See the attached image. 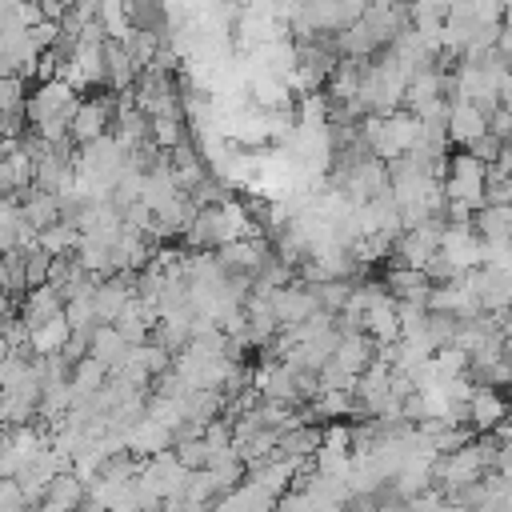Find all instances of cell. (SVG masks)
<instances>
[{"label": "cell", "mask_w": 512, "mask_h": 512, "mask_svg": "<svg viewBox=\"0 0 512 512\" xmlns=\"http://www.w3.org/2000/svg\"><path fill=\"white\" fill-rule=\"evenodd\" d=\"M472 228L480 240L488 244H500V240H512V204H480L476 216H472Z\"/></svg>", "instance_id": "obj_18"}, {"label": "cell", "mask_w": 512, "mask_h": 512, "mask_svg": "<svg viewBox=\"0 0 512 512\" xmlns=\"http://www.w3.org/2000/svg\"><path fill=\"white\" fill-rule=\"evenodd\" d=\"M112 116H116L112 100H104V96H80V104H76V112H72V124H68V136H72L76 144L100 140V136H108Z\"/></svg>", "instance_id": "obj_7"}, {"label": "cell", "mask_w": 512, "mask_h": 512, "mask_svg": "<svg viewBox=\"0 0 512 512\" xmlns=\"http://www.w3.org/2000/svg\"><path fill=\"white\" fill-rule=\"evenodd\" d=\"M360 136H364V144H368V152L376 160H396V156L416 148L420 116L408 112V108H396V112H384V116H368L360 124Z\"/></svg>", "instance_id": "obj_2"}, {"label": "cell", "mask_w": 512, "mask_h": 512, "mask_svg": "<svg viewBox=\"0 0 512 512\" xmlns=\"http://www.w3.org/2000/svg\"><path fill=\"white\" fill-rule=\"evenodd\" d=\"M488 132V116L468 100H448V140L460 148H472Z\"/></svg>", "instance_id": "obj_11"}, {"label": "cell", "mask_w": 512, "mask_h": 512, "mask_svg": "<svg viewBox=\"0 0 512 512\" xmlns=\"http://www.w3.org/2000/svg\"><path fill=\"white\" fill-rule=\"evenodd\" d=\"M276 512H316V504L308 500L304 488H292V492H280L276 496Z\"/></svg>", "instance_id": "obj_24"}, {"label": "cell", "mask_w": 512, "mask_h": 512, "mask_svg": "<svg viewBox=\"0 0 512 512\" xmlns=\"http://www.w3.org/2000/svg\"><path fill=\"white\" fill-rule=\"evenodd\" d=\"M268 256H272V244L260 240V236H240V240L216 248V260H220L228 272H240V276H256Z\"/></svg>", "instance_id": "obj_8"}, {"label": "cell", "mask_w": 512, "mask_h": 512, "mask_svg": "<svg viewBox=\"0 0 512 512\" xmlns=\"http://www.w3.org/2000/svg\"><path fill=\"white\" fill-rule=\"evenodd\" d=\"M12 352H16V348H12V344H8V336H4V332H0V364H4V360H8V356H12Z\"/></svg>", "instance_id": "obj_26"}, {"label": "cell", "mask_w": 512, "mask_h": 512, "mask_svg": "<svg viewBox=\"0 0 512 512\" xmlns=\"http://www.w3.org/2000/svg\"><path fill=\"white\" fill-rule=\"evenodd\" d=\"M36 244V228L24 220L20 200L0 196V252H28Z\"/></svg>", "instance_id": "obj_9"}, {"label": "cell", "mask_w": 512, "mask_h": 512, "mask_svg": "<svg viewBox=\"0 0 512 512\" xmlns=\"http://www.w3.org/2000/svg\"><path fill=\"white\" fill-rule=\"evenodd\" d=\"M128 452H136V456H160V452H168L172 444H176V432L172 428H164V424H156V420H148V416H140L136 424H132V432H128Z\"/></svg>", "instance_id": "obj_15"}, {"label": "cell", "mask_w": 512, "mask_h": 512, "mask_svg": "<svg viewBox=\"0 0 512 512\" xmlns=\"http://www.w3.org/2000/svg\"><path fill=\"white\" fill-rule=\"evenodd\" d=\"M64 312V296L56 292V284H32L28 288V296H24V308H20V316H24V324H28V332L36 328V324H44V320H52V316H60Z\"/></svg>", "instance_id": "obj_17"}, {"label": "cell", "mask_w": 512, "mask_h": 512, "mask_svg": "<svg viewBox=\"0 0 512 512\" xmlns=\"http://www.w3.org/2000/svg\"><path fill=\"white\" fill-rule=\"evenodd\" d=\"M240 236H260V228H252V208L236 196H224L216 204H204L196 208L184 240L192 248H204V252H216L220 244H232Z\"/></svg>", "instance_id": "obj_1"}, {"label": "cell", "mask_w": 512, "mask_h": 512, "mask_svg": "<svg viewBox=\"0 0 512 512\" xmlns=\"http://www.w3.org/2000/svg\"><path fill=\"white\" fill-rule=\"evenodd\" d=\"M384 284L392 300H412V304H428V292H432V280L424 276V268H404V264H392Z\"/></svg>", "instance_id": "obj_16"}, {"label": "cell", "mask_w": 512, "mask_h": 512, "mask_svg": "<svg viewBox=\"0 0 512 512\" xmlns=\"http://www.w3.org/2000/svg\"><path fill=\"white\" fill-rule=\"evenodd\" d=\"M4 312H8V288L0 284V320H4Z\"/></svg>", "instance_id": "obj_27"}, {"label": "cell", "mask_w": 512, "mask_h": 512, "mask_svg": "<svg viewBox=\"0 0 512 512\" xmlns=\"http://www.w3.org/2000/svg\"><path fill=\"white\" fill-rule=\"evenodd\" d=\"M132 348H136V344H132L116 324H96V328L88 332V356L100 360L108 372L120 368V364L132 356Z\"/></svg>", "instance_id": "obj_10"}, {"label": "cell", "mask_w": 512, "mask_h": 512, "mask_svg": "<svg viewBox=\"0 0 512 512\" xmlns=\"http://www.w3.org/2000/svg\"><path fill=\"white\" fill-rule=\"evenodd\" d=\"M140 72H144V68L136 64V56H132L120 40H104V76H108V88H112V92L136 88Z\"/></svg>", "instance_id": "obj_13"}, {"label": "cell", "mask_w": 512, "mask_h": 512, "mask_svg": "<svg viewBox=\"0 0 512 512\" xmlns=\"http://www.w3.org/2000/svg\"><path fill=\"white\" fill-rule=\"evenodd\" d=\"M468 424L476 432H492V428L508 424V400L492 384H476V392L468 400Z\"/></svg>", "instance_id": "obj_12"}, {"label": "cell", "mask_w": 512, "mask_h": 512, "mask_svg": "<svg viewBox=\"0 0 512 512\" xmlns=\"http://www.w3.org/2000/svg\"><path fill=\"white\" fill-rule=\"evenodd\" d=\"M372 360H376V340H372L368 332H340L336 352H332V364H340L344 372L360 376Z\"/></svg>", "instance_id": "obj_14"}, {"label": "cell", "mask_w": 512, "mask_h": 512, "mask_svg": "<svg viewBox=\"0 0 512 512\" xmlns=\"http://www.w3.org/2000/svg\"><path fill=\"white\" fill-rule=\"evenodd\" d=\"M68 336H72V324H68V316L60 312V316H52V320H44V324H36V328L28 332V352H32V356L64 352Z\"/></svg>", "instance_id": "obj_20"}, {"label": "cell", "mask_w": 512, "mask_h": 512, "mask_svg": "<svg viewBox=\"0 0 512 512\" xmlns=\"http://www.w3.org/2000/svg\"><path fill=\"white\" fill-rule=\"evenodd\" d=\"M444 196L452 204H468L476 212L488 200V164L480 156H472L468 148H460L444 168Z\"/></svg>", "instance_id": "obj_3"}, {"label": "cell", "mask_w": 512, "mask_h": 512, "mask_svg": "<svg viewBox=\"0 0 512 512\" xmlns=\"http://www.w3.org/2000/svg\"><path fill=\"white\" fill-rule=\"evenodd\" d=\"M440 256H448V264H452L456 272H472V268L484 264V240L476 236L472 224H444Z\"/></svg>", "instance_id": "obj_6"}, {"label": "cell", "mask_w": 512, "mask_h": 512, "mask_svg": "<svg viewBox=\"0 0 512 512\" xmlns=\"http://www.w3.org/2000/svg\"><path fill=\"white\" fill-rule=\"evenodd\" d=\"M104 380H108V368H104L100 360L84 356L80 364H72V376H68V384H72V404H76V400H92V396L104 388Z\"/></svg>", "instance_id": "obj_22"}, {"label": "cell", "mask_w": 512, "mask_h": 512, "mask_svg": "<svg viewBox=\"0 0 512 512\" xmlns=\"http://www.w3.org/2000/svg\"><path fill=\"white\" fill-rule=\"evenodd\" d=\"M496 96H500V108H508V112H512V68L500 76V84H496Z\"/></svg>", "instance_id": "obj_25"}, {"label": "cell", "mask_w": 512, "mask_h": 512, "mask_svg": "<svg viewBox=\"0 0 512 512\" xmlns=\"http://www.w3.org/2000/svg\"><path fill=\"white\" fill-rule=\"evenodd\" d=\"M364 332L376 340V348L384 344H396L400 340V316H396V300H380L372 308H364Z\"/></svg>", "instance_id": "obj_19"}, {"label": "cell", "mask_w": 512, "mask_h": 512, "mask_svg": "<svg viewBox=\"0 0 512 512\" xmlns=\"http://www.w3.org/2000/svg\"><path fill=\"white\" fill-rule=\"evenodd\" d=\"M440 236H444V220H440V216L404 228V232L396 236V244H392L396 264H404V268H424V264L440 252Z\"/></svg>", "instance_id": "obj_4"}, {"label": "cell", "mask_w": 512, "mask_h": 512, "mask_svg": "<svg viewBox=\"0 0 512 512\" xmlns=\"http://www.w3.org/2000/svg\"><path fill=\"white\" fill-rule=\"evenodd\" d=\"M312 288H316L320 308L336 316V312H340V308L352 300V288H356V284H352V280H320V284H312Z\"/></svg>", "instance_id": "obj_23"}, {"label": "cell", "mask_w": 512, "mask_h": 512, "mask_svg": "<svg viewBox=\"0 0 512 512\" xmlns=\"http://www.w3.org/2000/svg\"><path fill=\"white\" fill-rule=\"evenodd\" d=\"M268 300H272V312H276V324H280V328H292V324H300V320H308V316L320 312L316 288H312L308 280H296V284L288 280V284L272 288Z\"/></svg>", "instance_id": "obj_5"}, {"label": "cell", "mask_w": 512, "mask_h": 512, "mask_svg": "<svg viewBox=\"0 0 512 512\" xmlns=\"http://www.w3.org/2000/svg\"><path fill=\"white\" fill-rule=\"evenodd\" d=\"M36 244H40L48 256H72L76 244H80V228H76V220L64 216V220L40 228V232H36Z\"/></svg>", "instance_id": "obj_21"}]
</instances>
